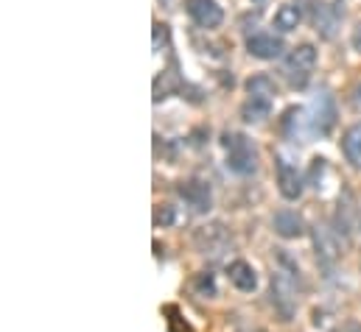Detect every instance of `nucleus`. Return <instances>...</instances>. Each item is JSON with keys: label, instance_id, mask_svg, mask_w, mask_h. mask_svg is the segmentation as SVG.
I'll use <instances>...</instances> for the list:
<instances>
[{"label": "nucleus", "instance_id": "a211bd4d", "mask_svg": "<svg viewBox=\"0 0 361 332\" xmlns=\"http://www.w3.org/2000/svg\"><path fill=\"white\" fill-rule=\"evenodd\" d=\"M271 103H264V101H255V98H247L244 106H241V117L247 123H264L269 117Z\"/></svg>", "mask_w": 361, "mask_h": 332}, {"label": "nucleus", "instance_id": "2eb2a0df", "mask_svg": "<svg viewBox=\"0 0 361 332\" xmlns=\"http://www.w3.org/2000/svg\"><path fill=\"white\" fill-rule=\"evenodd\" d=\"M247 98H255V101H264L274 106V98H277V84L267 73H258L247 82Z\"/></svg>", "mask_w": 361, "mask_h": 332}, {"label": "nucleus", "instance_id": "f03ea898", "mask_svg": "<svg viewBox=\"0 0 361 332\" xmlns=\"http://www.w3.org/2000/svg\"><path fill=\"white\" fill-rule=\"evenodd\" d=\"M314 68H317V48L311 42H302L294 51H288V56L283 59V79L294 89H305Z\"/></svg>", "mask_w": 361, "mask_h": 332}, {"label": "nucleus", "instance_id": "423d86ee", "mask_svg": "<svg viewBox=\"0 0 361 332\" xmlns=\"http://www.w3.org/2000/svg\"><path fill=\"white\" fill-rule=\"evenodd\" d=\"M311 238H314V249H317V262L325 271V276L331 279L336 271V262H339V241L325 224H317L311 229Z\"/></svg>", "mask_w": 361, "mask_h": 332}, {"label": "nucleus", "instance_id": "dca6fc26", "mask_svg": "<svg viewBox=\"0 0 361 332\" xmlns=\"http://www.w3.org/2000/svg\"><path fill=\"white\" fill-rule=\"evenodd\" d=\"M300 20H302V8H300V6H294V3H283V6L274 11L271 25H274L277 31L288 34V31H294V28L300 25Z\"/></svg>", "mask_w": 361, "mask_h": 332}, {"label": "nucleus", "instance_id": "f8f14e48", "mask_svg": "<svg viewBox=\"0 0 361 332\" xmlns=\"http://www.w3.org/2000/svg\"><path fill=\"white\" fill-rule=\"evenodd\" d=\"M280 132L286 140L297 143V140H305L311 132H308V109H300V106H291L283 112L280 117Z\"/></svg>", "mask_w": 361, "mask_h": 332}, {"label": "nucleus", "instance_id": "aec40b11", "mask_svg": "<svg viewBox=\"0 0 361 332\" xmlns=\"http://www.w3.org/2000/svg\"><path fill=\"white\" fill-rule=\"evenodd\" d=\"M193 290H196L199 296L213 299V296H216V279H213V274H210V271L196 274V279H193Z\"/></svg>", "mask_w": 361, "mask_h": 332}, {"label": "nucleus", "instance_id": "6e6552de", "mask_svg": "<svg viewBox=\"0 0 361 332\" xmlns=\"http://www.w3.org/2000/svg\"><path fill=\"white\" fill-rule=\"evenodd\" d=\"M345 17V0H319L314 8V25L322 39H334L336 28Z\"/></svg>", "mask_w": 361, "mask_h": 332}, {"label": "nucleus", "instance_id": "7ed1b4c3", "mask_svg": "<svg viewBox=\"0 0 361 332\" xmlns=\"http://www.w3.org/2000/svg\"><path fill=\"white\" fill-rule=\"evenodd\" d=\"M297 279H300V271L277 268L271 274V305H274V310H277V316L283 321L294 319V310H297Z\"/></svg>", "mask_w": 361, "mask_h": 332}, {"label": "nucleus", "instance_id": "ddd939ff", "mask_svg": "<svg viewBox=\"0 0 361 332\" xmlns=\"http://www.w3.org/2000/svg\"><path fill=\"white\" fill-rule=\"evenodd\" d=\"M271 226H274V232L283 241H294V238H302L305 235V221L294 210H277L274 218H271Z\"/></svg>", "mask_w": 361, "mask_h": 332}, {"label": "nucleus", "instance_id": "39448f33", "mask_svg": "<svg viewBox=\"0 0 361 332\" xmlns=\"http://www.w3.org/2000/svg\"><path fill=\"white\" fill-rule=\"evenodd\" d=\"M233 246V235L224 224L213 221V224H204L193 232V249L204 257H221L224 251Z\"/></svg>", "mask_w": 361, "mask_h": 332}, {"label": "nucleus", "instance_id": "6ab92c4d", "mask_svg": "<svg viewBox=\"0 0 361 332\" xmlns=\"http://www.w3.org/2000/svg\"><path fill=\"white\" fill-rule=\"evenodd\" d=\"M353 204H350V193H345V201L339 198V210H336V232H342L345 238L353 229Z\"/></svg>", "mask_w": 361, "mask_h": 332}, {"label": "nucleus", "instance_id": "9b49d317", "mask_svg": "<svg viewBox=\"0 0 361 332\" xmlns=\"http://www.w3.org/2000/svg\"><path fill=\"white\" fill-rule=\"evenodd\" d=\"M247 51L255 56V59H280L283 56V51H286V45H283V39L280 37H274L269 31H258V34H252V37H247Z\"/></svg>", "mask_w": 361, "mask_h": 332}, {"label": "nucleus", "instance_id": "4be33fe9", "mask_svg": "<svg viewBox=\"0 0 361 332\" xmlns=\"http://www.w3.org/2000/svg\"><path fill=\"white\" fill-rule=\"evenodd\" d=\"M350 45H353V48H356V51H359V53H361V23H359V25H356V28H353V37H350Z\"/></svg>", "mask_w": 361, "mask_h": 332}, {"label": "nucleus", "instance_id": "9d476101", "mask_svg": "<svg viewBox=\"0 0 361 332\" xmlns=\"http://www.w3.org/2000/svg\"><path fill=\"white\" fill-rule=\"evenodd\" d=\"M185 8H188V17H190L199 28H204V31L219 28L221 20H224V11H221V6H219L216 0H188Z\"/></svg>", "mask_w": 361, "mask_h": 332}, {"label": "nucleus", "instance_id": "0eeeda50", "mask_svg": "<svg viewBox=\"0 0 361 332\" xmlns=\"http://www.w3.org/2000/svg\"><path fill=\"white\" fill-rule=\"evenodd\" d=\"M274 170H277V190L286 201H297L305 190V176L297 170V165H291L283 154L274 157Z\"/></svg>", "mask_w": 361, "mask_h": 332}, {"label": "nucleus", "instance_id": "f3484780", "mask_svg": "<svg viewBox=\"0 0 361 332\" xmlns=\"http://www.w3.org/2000/svg\"><path fill=\"white\" fill-rule=\"evenodd\" d=\"M342 154L353 167H361V123L350 126L342 137Z\"/></svg>", "mask_w": 361, "mask_h": 332}, {"label": "nucleus", "instance_id": "f257e3e1", "mask_svg": "<svg viewBox=\"0 0 361 332\" xmlns=\"http://www.w3.org/2000/svg\"><path fill=\"white\" fill-rule=\"evenodd\" d=\"M224 148V165L235 176H252L258 170V146L241 134V132H224L221 134Z\"/></svg>", "mask_w": 361, "mask_h": 332}, {"label": "nucleus", "instance_id": "20e7f679", "mask_svg": "<svg viewBox=\"0 0 361 332\" xmlns=\"http://www.w3.org/2000/svg\"><path fill=\"white\" fill-rule=\"evenodd\" d=\"M336 126V101L328 89H319L308 106V132L311 137H328Z\"/></svg>", "mask_w": 361, "mask_h": 332}, {"label": "nucleus", "instance_id": "1a4fd4ad", "mask_svg": "<svg viewBox=\"0 0 361 332\" xmlns=\"http://www.w3.org/2000/svg\"><path fill=\"white\" fill-rule=\"evenodd\" d=\"M177 193H180V198L193 210V212H210V207H213V190H210V184L202 181V179L180 181Z\"/></svg>", "mask_w": 361, "mask_h": 332}, {"label": "nucleus", "instance_id": "412c9836", "mask_svg": "<svg viewBox=\"0 0 361 332\" xmlns=\"http://www.w3.org/2000/svg\"><path fill=\"white\" fill-rule=\"evenodd\" d=\"M177 221V212L169 207V204H160L157 210H154V226H171Z\"/></svg>", "mask_w": 361, "mask_h": 332}, {"label": "nucleus", "instance_id": "5701e85b", "mask_svg": "<svg viewBox=\"0 0 361 332\" xmlns=\"http://www.w3.org/2000/svg\"><path fill=\"white\" fill-rule=\"evenodd\" d=\"M350 101H353V106H356V109H361V82L353 87V92H350Z\"/></svg>", "mask_w": 361, "mask_h": 332}, {"label": "nucleus", "instance_id": "4468645a", "mask_svg": "<svg viewBox=\"0 0 361 332\" xmlns=\"http://www.w3.org/2000/svg\"><path fill=\"white\" fill-rule=\"evenodd\" d=\"M227 276H230V282H233L241 293H252V290L258 288V274H255V268H252L247 260H235V262H230Z\"/></svg>", "mask_w": 361, "mask_h": 332}]
</instances>
